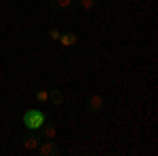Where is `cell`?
I'll return each instance as SVG.
<instances>
[{
  "label": "cell",
  "mask_w": 158,
  "mask_h": 156,
  "mask_svg": "<svg viewBox=\"0 0 158 156\" xmlns=\"http://www.w3.org/2000/svg\"><path fill=\"white\" fill-rule=\"evenodd\" d=\"M47 120H49V114H44L42 110H38V108L27 110V112H23V116H21V122H23V127L27 131H40Z\"/></svg>",
  "instance_id": "1"
},
{
  "label": "cell",
  "mask_w": 158,
  "mask_h": 156,
  "mask_svg": "<svg viewBox=\"0 0 158 156\" xmlns=\"http://www.w3.org/2000/svg\"><path fill=\"white\" fill-rule=\"evenodd\" d=\"M57 42H61V47H74V44L78 42V36H76L74 32H63Z\"/></svg>",
  "instance_id": "7"
},
{
  "label": "cell",
  "mask_w": 158,
  "mask_h": 156,
  "mask_svg": "<svg viewBox=\"0 0 158 156\" xmlns=\"http://www.w3.org/2000/svg\"><path fill=\"white\" fill-rule=\"evenodd\" d=\"M36 101H38V103L49 101V91H38V93H36Z\"/></svg>",
  "instance_id": "10"
},
{
  "label": "cell",
  "mask_w": 158,
  "mask_h": 156,
  "mask_svg": "<svg viewBox=\"0 0 158 156\" xmlns=\"http://www.w3.org/2000/svg\"><path fill=\"white\" fill-rule=\"evenodd\" d=\"M49 6L57 13H68L74 6V0H49Z\"/></svg>",
  "instance_id": "5"
},
{
  "label": "cell",
  "mask_w": 158,
  "mask_h": 156,
  "mask_svg": "<svg viewBox=\"0 0 158 156\" xmlns=\"http://www.w3.org/2000/svg\"><path fill=\"white\" fill-rule=\"evenodd\" d=\"M40 133H42L44 139H55V135H57V127H55V122H51V118H49L44 124H42Z\"/></svg>",
  "instance_id": "6"
},
{
  "label": "cell",
  "mask_w": 158,
  "mask_h": 156,
  "mask_svg": "<svg viewBox=\"0 0 158 156\" xmlns=\"http://www.w3.org/2000/svg\"><path fill=\"white\" fill-rule=\"evenodd\" d=\"M40 141H42V135H38V131H30L27 135L21 137V144H23L25 150H36Z\"/></svg>",
  "instance_id": "4"
},
{
  "label": "cell",
  "mask_w": 158,
  "mask_h": 156,
  "mask_svg": "<svg viewBox=\"0 0 158 156\" xmlns=\"http://www.w3.org/2000/svg\"><path fill=\"white\" fill-rule=\"evenodd\" d=\"M40 156H59L61 154V148L53 139H47V141H40V145L36 148Z\"/></svg>",
  "instance_id": "3"
},
{
  "label": "cell",
  "mask_w": 158,
  "mask_h": 156,
  "mask_svg": "<svg viewBox=\"0 0 158 156\" xmlns=\"http://www.w3.org/2000/svg\"><path fill=\"white\" fill-rule=\"evenodd\" d=\"M103 106H106V101H103V97L97 95V93L89 95V97H86V101H85V108H86L89 114H99V112L103 110Z\"/></svg>",
  "instance_id": "2"
},
{
  "label": "cell",
  "mask_w": 158,
  "mask_h": 156,
  "mask_svg": "<svg viewBox=\"0 0 158 156\" xmlns=\"http://www.w3.org/2000/svg\"><path fill=\"white\" fill-rule=\"evenodd\" d=\"M76 4H78L82 11H93L95 4H97V0H76Z\"/></svg>",
  "instance_id": "9"
},
{
  "label": "cell",
  "mask_w": 158,
  "mask_h": 156,
  "mask_svg": "<svg viewBox=\"0 0 158 156\" xmlns=\"http://www.w3.org/2000/svg\"><path fill=\"white\" fill-rule=\"evenodd\" d=\"M59 36H61V32L57 27H49V38L51 40H59Z\"/></svg>",
  "instance_id": "11"
},
{
  "label": "cell",
  "mask_w": 158,
  "mask_h": 156,
  "mask_svg": "<svg viewBox=\"0 0 158 156\" xmlns=\"http://www.w3.org/2000/svg\"><path fill=\"white\" fill-rule=\"evenodd\" d=\"M49 99L55 103V106H61L63 103V93H61V89H49Z\"/></svg>",
  "instance_id": "8"
}]
</instances>
